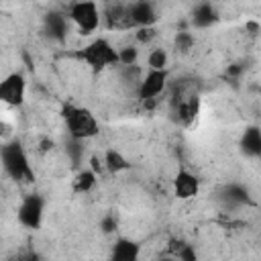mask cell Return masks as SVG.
<instances>
[{"instance_id": "obj_11", "label": "cell", "mask_w": 261, "mask_h": 261, "mask_svg": "<svg viewBox=\"0 0 261 261\" xmlns=\"http://www.w3.org/2000/svg\"><path fill=\"white\" fill-rule=\"evenodd\" d=\"M239 149L249 159H261V128L257 124L245 126L239 139Z\"/></svg>"}, {"instance_id": "obj_2", "label": "cell", "mask_w": 261, "mask_h": 261, "mask_svg": "<svg viewBox=\"0 0 261 261\" xmlns=\"http://www.w3.org/2000/svg\"><path fill=\"white\" fill-rule=\"evenodd\" d=\"M61 116H63V122H65V128H67V137L86 141V139L96 137L98 130H100L98 118L94 116L92 110H88L84 106L65 104L63 110H61Z\"/></svg>"}, {"instance_id": "obj_23", "label": "cell", "mask_w": 261, "mask_h": 261, "mask_svg": "<svg viewBox=\"0 0 261 261\" xmlns=\"http://www.w3.org/2000/svg\"><path fill=\"white\" fill-rule=\"evenodd\" d=\"M135 37H137V41L139 43H151L155 37H157V33H155V27H145V29H137L135 31Z\"/></svg>"}, {"instance_id": "obj_20", "label": "cell", "mask_w": 261, "mask_h": 261, "mask_svg": "<svg viewBox=\"0 0 261 261\" xmlns=\"http://www.w3.org/2000/svg\"><path fill=\"white\" fill-rule=\"evenodd\" d=\"M196 45V39L190 31H177L175 33V39H173V47L179 51V53H190Z\"/></svg>"}, {"instance_id": "obj_22", "label": "cell", "mask_w": 261, "mask_h": 261, "mask_svg": "<svg viewBox=\"0 0 261 261\" xmlns=\"http://www.w3.org/2000/svg\"><path fill=\"white\" fill-rule=\"evenodd\" d=\"M139 59V49L135 45H126L122 49H118V63L124 67H133Z\"/></svg>"}, {"instance_id": "obj_18", "label": "cell", "mask_w": 261, "mask_h": 261, "mask_svg": "<svg viewBox=\"0 0 261 261\" xmlns=\"http://www.w3.org/2000/svg\"><path fill=\"white\" fill-rule=\"evenodd\" d=\"M167 63H169V55H167L165 49L155 47V49L149 51V55H147L149 69H167Z\"/></svg>"}, {"instance_id": "obj_1", "label": "cell", "mask_w": 261, "mask_h": 261, "mask_svg": "<svg viewBox=\"0 0 261 261\" xmlns=\"http://www.w3.org/2000/svg\"><path fill=\"white\" fill-rule=\"evenodd\" d=\"M0 159H2L4 171L10 179H14L18 184H29L35 179V171H33L29 157H27V151L18 139H12V141L2 145Z\"/></svg>"}, {"instance_id": "obj_5", "label": "cell", "mask_w": 261, "mask_h": 261, "mask_svg": "<svg viewBox=\"0 0 261 261\" xmlns=\"http://www.w3.org/2000/svg\"><path fill=\"white\" fill-rule=\"evenodd\" d=\"M167 82H169V69H147V73L143 75L137 88L139 100L145 106H151V102H155L163 94Z\"/></svg>"}, {"instance_id": "obj_19", "label": "cell", "mask_w": 261, "mask_h": 261, "mask_svg": "<svg viewBox=\"0 0 261 261\" xmlns=\"http://www.w3.org/2000/svg\"><path fill=\"white\" fill-rule=\"evenodd\" d=\"M65 153H67V157H69V161L73 165H80L82 163V157H84V141L73 139V137H67Z\"/></svg>"}, {"instance_id": "obj_14", "label": "cell", "mask_w": 261, "mask_h": 261, "mask_svg": "<svg viewBox=\"0 0 261 261\" xmlns=\"http://www.w3.org/2000/svg\"><path fill=\"white\" fill-rule=\"evenodd\" d=\"M67 16L59 14V12H49L45 16V31L51 39L55 41H63L65 35H67Z\"/></svg>"}, {"instance_id": "obj_26", "label": "cell", "mask_w": 261, "mask_h": 261, "mask_svg": "<svg viewBox=\"0 0 261 261\" xmlns=\"http://www.w3.org/2000/svg\"><path fill=\"white\" fill-rule=\"evenodd\" d=\"M247 29H251V31H259V27H257L255 22H247Z\"/></svg>"}, {"instance_id": "obj_12", "label": "cell", "mask_w": 261, "mask_h": 261, "mask_svg": "<svg viewBox=\"0 0 261 261\" xmlns=\"http://www.w3.org/2000/svg\"><path fill=\"white\" fill-rule=\"evenodd\" d=\"M141 245L128 237H118L110 249V261H139Z\"/></svg>"}, {"instance_id": "obj_10", "label": "cell", "mask_w": 261, "mask_h": 261, "mask_svg": "<svg viewBox=\"0 0 261 261\" xmlns=\"http://www.w3.org/2000/svg\"><path fill=\"white\" fill-rule=\"evenodd\" d=\"M198 192H200L198 175L188 169H179L173 177V196L179 200H190V198L198 196Z\"/></svg>"}, {"instance_id": "obj_13", "label": "cell", "mask_w": 261, "mask_h": 261, "mask_svg": "<svg viewBox=\"0 0 261 261\" xmlns=\"http://www.w3.org/2000/svg\"><path fill=\"white\" fill-rule=\"evenodd\" d=\"M216 20H218V12H216V6H212L210 2H200L192 8L190 22L194 29H208Z\"/></svg>"}, {"instance_id": "obj_6", "label": "cell", "mask_w": 261, "mask_h": 261, "mask_svg": "<svg viewBox=\"0 0 261 261\" xmlns=\"http://www.w3.org/2000/svg\"><path fill=\"white\" fill-rule=\"evenodd\" d=\"M43 212H45V200L39 194H29L22 198L16 210V218L24 228L37 230L43 222Z\"/></svg>"}, {"instance_id": "obj_21", "label": "cell", "mask_w": 261, "mask_h": 261, "mask_svg": "<svg viewBox=\"0 0 261 261\" xmlns=\"http://www.w3.org/2000/svg\"><path fill=\"white\" fill-rule=\"evenodd\" d=\"M224 194H226V200L232 202V204H245V202H249V192L243 186H239V184L226 186Z\"/></svg>"}, {"instance_id": "obj_8", "label": "cell", "mask_w": 261, "mask_h": 261, "mask_svg": "<svg viewBox=\"0 0 261 261\" xmlns=\"http://www.w3.org/2000/svg\"><path fill=\"white\" fill-rule=\"evenodd\" d=\"M126 16H128V22H130L133 29L155 27V22L159 20L157 6L153 2H147V0H139V2L126 4Z\"/></svg>"}, {"instance_id": "obj_9", "label": "cell", "mask_w": 261, "mask_h": 261, "mask_svg": "<svg viewBox=\"0 0 261 261\" xmlns=\"http://www.w3.org/2000/svg\"><path fill=\"white\" fill-rule=\"evenodd\" d=\"M173 112H175V118L179 124L188 126L194 122V118L198 116V110H200V100L196 94H190V96H173Z\"/></svg>"}, {"instance_id": "obj_24", "label": "cell", "mask_w": 261, "mask_h": 261, "mask_svg": "<svg viewBox=\"0 0 261 261\" xmlns=\"http://www.w3.org/2000/svg\"><path fill=\"white\" fill-rule=\"evenodd\" d=\"M116 228V220H114V216H106L104 220H102V230L104 232H112Z\"/></svg>"}, {"instance_id": "obj_16", "label": "cell", "mask_w": 261, "mask_h": 261, "mask_svg": "<svg viewBox=\"0 0 261 261\" xmlns=\"http://www.w3.org/2000/svg\"><path fill=\"white\" fill-rule=\"evenodd\" d=\"M169 253L175 261H196L198 259L196 249L190 243L181 241V239H171L169 241Z\"/></svg>"}, {"instance_id": "obj_15", "label": "cell", "mask_w": 261, "mask_h": 261, "mask_svg": "<svg viewBox=\"0 0 261 261\" xmlns=\"http://www.w3.org/2000/svg\"><path fill=\"white\" fill-rule=\"evenodd\" d=\"M102 159H104V167H106V171H110V173H120V171H124V169L130 167L128 159H126L118 149H114V147L106 149V153H104Z\"/></svg>"}, {"instance_id": "obj_17", "label": "cell", "mask_w": 261, "mask_h": 261, "mask_svg": "<svg viewBox=\"0 0 261 261\" xmlns=\"http://www.w3.org/2000/svg\"><path fill=\"white\" fill-rule=\"evenodd\" d=\"M98 181V173L92 171V169H80L73 177V192L77 194H86L90 192Z\"/></svg>"}, {"instance_id": "obj_27", "label": "cell", "mask_w": 261, "mask_h": 261, "mask_svg": "<svg viewBox=\"0 0 261 261\" xmlns=\"http://www.w3.org/2000/svg\"><path fill=\"white\" fill-rule=\"evenodd\" d=\"M159 261H175L173 257H163V259H159Z\"/></svg>"}, {"instance_id": "obj_7", "label": "cell", "mask_w": 261, "mask_h": 261, "mask_svg": "<svg viewBox=\"0 0 261 261\" xmlns=\"http://www.w3.org/2000/svg\"><path fill=\"white\" fill-rule=\"evenodd\" d=\"M27 96V80L22 71H10L0 82V100L6 106H20Z\"/></svg>"}, {"instance_id": "obj_25", "label": "cell", "mask_w": 261, "mask_h": 261, "mask_svg": "<svg viewBox=\"0 0 261 261\" xmlns=\"http://www.w3.org/2000/svg\"><path fill=\"white\" fill-rule=\"evenodd\" d=\"M53 147V141L51 139H45L43 143H41V151H47V149H51Z\"/></svg>"}, {"instance_id": "obj_4", "label": "cell", "mask_w": 261, "mask_h": 261, "mask_svg": "<svg viewBox=\"0 0 261 261\" xmlns=\"http://www.w3.org/2000/svg\"><path fill=\"white\" fill-rule=\"evenodd\" d=\"M67 18L77 27L80 35H92L100 27V8L96 2H73L67 8Z\"/></svg>"}, {"instance_id": "obj_3", "label": "cell", "mask_w": 261, "mask_h": 261, "mask_svg": "<svg viewBox=\"0 0 261 261\" xmlns=\"http://www.w3.org/2000/svg\"><path fill=\"white\" fill-rule=\"evenodd\" d=\"M77 57L94 71H102L106 67H112V65H120L118 63V49L104 37H96L92 39L80 53Z\"/></svg>"}]
</instances>
